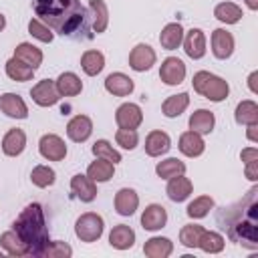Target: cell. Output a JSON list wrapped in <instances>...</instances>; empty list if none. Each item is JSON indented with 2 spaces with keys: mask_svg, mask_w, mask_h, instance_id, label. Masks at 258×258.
I'll use <instances>...</instances> for the list:
<instances>
[{
  "mask_svg": "<svg viewBox=\"0 0 258 258\" xmlns=\"http://www.w3.org/2000/svg\"><path fill=\"white\" fill-rule=\"evenodd\" d=\"M32 10L52 32L75 40L93 38L91 14L81 4V0H34Z\"/></svg>",
  "mask_w": 258,
  "mask_h": 258,
  "instance_id": "obj_1",
  "label": "cell"
},
{
  "mask_svg": "<svg viewBox=\"0 0 258 258\" xmlns=\"http://www.w3.org/2000/svg\"><path fill=\"white\" fill-rule=\"evenodd\" d=\"M216 222L232 242L258 250V187L254 185L240 202L224 206L216 214Z\"/></svg>",
  "mask_w": 258,
  "mask_h": 258,
  "instance_id": "obj_2",
  "label": "cell"
},
{
  "mask_svg": "<svg viewBox=\"0 0 258 258\" xmlns=\"http://www.w3.org/2000/svg\"><path fill=\"white\" fill-rule=\"evenodd\" d=\"M12 230L20 236L24 242L28 256H42L44 248L48 246V226L44 218V210L40 204H30L26 206L20 216L14 220Z\"/></svg>",
  "mask_w": 258,
  "mask_h": 258,
  "instance_id": "obj_3",
  "label": "cell"
},
{
  "mask_svg": "<svg viewBox=\"0 0 258 258\" xmlns=\"http://www.w3.org/2000/svg\"><path fill=\"white\" fill-rule=\"evenodd\" d=\"M191 85H194V91L198 95H202V97H206V99H210L214 103L224 101L228 97V93H230L228 83L222 77L212 75L208 71H198L194 75V79H191Z\"/></svg>",
  "mask_w": 258,
  "mask_h": 258,
  "instance_id": "obj_4",
  "label": "cell"
},
{
  "mask_svg": "<svg viewBox=\"0 0 258 258\" xmlns=\"http://www.w3.org/2000/svg\"><path fill=\"white\" fill-rule=\"evenodd\" d=\"M103 230H105V222L95 212L81 214L75 222V234L81 242H97L103 236Z\"/></svg>",
  "mask_w": 258,
  "mask_h": 258,
  "instance_id": "obj_5",
  "label": "cell"
},
{
  "mask_svg": "<svg viewBox=\"0 0 258 258\" xmlns=\"http://www.w3.org/2000/svg\"><path fill=\"white\" fill-rule=\"evenodd\" d=\"M38 151H40V155H42L44 159H48V161H62L64 155H67V145H64V141H62L58 135L46 133V135H42L40 141H38Z\"/></svg>",
  "mask_w": 258,
  "mask_h": 258,
  "instance_id": "obj_6",
  "label": "cell"
},
{
  "mask_svg": "<svg viewBox=\"0 0 258 258\" xmlns=\"http://www.w3.org/2000/svg\"><path fill=\"white\" fill-rule=\"evenodd\" d=\"M159 79L165 85H169V87L183 83V79H185V64H183V60H179L177 56H167L161 62V67H159Z\"/></svg>",
  "mask_w": 258,
  "mask_h": 258,
  "instance_id": "obj_7",
  "label": "cell"
},
{
  "mask_svg": "<svg viewBox=\"0 0 258 258\" xmlns=\"http://www.w3.org/2000/svg\"><path fill=\"white\" fill-rule=\"evenodd\" d=\"M30 97H32V101H34L36 105H40V107L56 105V103H58V99H60V95H58V91H56L54 81H48V79L38 81V83L30 89Z\"/></svg>",
  "mask_w": 258,
  "mask_h": 258,
  "instance_id": "obj_8",
  "label": "cell"
},
{
  "mask_svg": "<svg viewBox=\"0 0 258 258\" xmlns=\"http://www.w3.org/2000/svg\"><path fill=\"white\" fill-rule=\"evenodd\" d=\"M115 121L121 129H137L143 121V111L135 103H123L115 111Z\"/></svg>",
  "mask_w": 258,
  "mask_h": 258,
  "instance_id": "obj_9",
  "label": "cell"
},
{
  "mask_svg": "<svg viewBox=\"0 0 258 258\" xmlns=\"http://www.w3.org/2000/svg\"><path fill=\"white\" fill-rule=\"evenodd\" d=\"M153 64H155V50H153L149 44L141 42V44H137V46L129 52V67H131L133 71L145 73V71H149Z\"/></svg>",
  "mask_w": 258,
  "mask_h": 258,
  "instance_id": "obj_10",
  "label": "cell"
},
{
  "mask_svg": "<svg viewBox=\"0 0 258 258\" xmlns=\"http://www.w3.org/2000/svg\"><path fill=\"white\" fill-rule=\"evenodd\" d=\"M212 52L220 60L230 58L232 52H234V36H232V32H228L224 28H216L212 32Z\"/></svg>",
  "mask_w": 258,
  "mask_h": 258,
  "instance_id": "obj_11",
  "label": "cell"
},
{
  "mask_svg": "<svg viewBox=\"0 0 258 258\" xmlns=\"http://www.w3.org/2000/svg\"><path fill=\"white\" fill-rule=\"evenodd\" d=\"M0 111L12 119H26L28 117V107L24 99L16 93H4L0 97Z\"/></svg>",
  "mask_w": 258,
  "mask_h": 258,
  "instance_id": "obj_12",
  "label": "cell"
},
{
  "mask_svg": "<svg viewBox=\"0 0 258 258\" xmlns=\"http://www.w3.org/2000/svg\"><path fill=\"white\" fill-rule=\"evenodd\" d=\"M93 133V121L87 115H75L67 125V135L75 143H83Z\"/></svg>",
  "mask_w": 258,
  "mask_h": 258,
  "instance_id": "obj_13",
  "label": "cell"
},
{
  "mask_svg": "<svg viewBox=\"0 0 258 258\" xmlns=\"http://www.w3.org/2000/svg\"><path fill=\"white\" fill-rule=\"evenodd\" d=\"M167 224V212L161 204H149L141 214V226L149 232L161 230Z\"/></svg>",
  "mask_w": 258,
  "mask_h": 258,
  "instance_id": "obj_14",
  "label": "cell"
},
{
  "mask_svg": "<svg viewBox=\"0 0 258 258\" xmlns=\"http://www.w3.org/2000/svg\"><path fill=\"white\" fill-rule=\"evenodd\" d=\"M181 42H183V50L189 58L198 60L206 54V34H204V30H200V28L187 30V34L183 36Z\"/></svg>",
  "mask_w": 258,
  "mask_h": 258,
  "instance_id": "obj_15",
  "label": "cell"
},
{
  "mask_svg": "<svg viewBox=\"0 0 258 258\" xmlns=\"http://www.w3.org/2000/svg\"><path fill=\"white\" fill-rule=\"evenodd\" d=\"M169 147H171V139H169V135H167L165 131H161V129H155V131H151V133L145 137V153H147L149 157H159V155L167 153Z\"/></svg>",
  "mask_w": 258,
  "mask_h": 258,
  "instance_id": "obj_16",
  "label": "cell"
},
{
  "mask_svg": "<svg viewBox=\"0 0 258 258\" xmlns=\"http://www.w3.org/2000/svg\"><path fill=\"white\" fill-rule=\"evenodd\" d=\"M105 89H107V93H111L115 97H127L133 93L135 85H133L131 77H127L123 73H111L105 79Z\"/></svg>",
  "mask_w": 258,
  "mask_h": 258,
  "instance_id": "obj_17",
  "label": "cell"
},
{
  "mask_svg": "<svg viewBox=\"0 0 258 258\" xmlns=\"http://www.w3.org/2000/svg\"><path fill=\"white\" fill-rule=\"evenodd\" d=\"M71 189H73V194H75L81 202H87V204L97 198V185H95V181H93L89 175H83V173L73 175V179H71Z\"/></svg>",
  "mask_w": 258,
  "mask_h": 258,
  "instance_id": "obj_18",
  "label": "cell"
},
{
  "mask_svg": "<svg viewBox=\"0 0 258 258\" xmlns=\"http://www.w3.org/2000/svg\"><path fill=\"white\" fill-rule=\"evenodd\" d=\"M139 206V196L131 187H121L115 194V210L119 216H133Z\"/></svg>",
  "mask_w": 258,
  "mask_h": 258,
  "instance_id": "obj_19",
  "label": "cell"
},
{
  "mask_svg": "<svg viewBox=\"0 0 258 258\" xmlns=\"http://www.w3.org/2000/svg\"><path fill=\"white\" fill-rule=\"evenodd\" d=\"M191 189H194L191 181L187 177H183V173H181V175L169 177V183L165 187V194H167V198L171 202H177L179 204V202H185L191 196Z\"/></svg>",
  "mask_w": 258,
  "mask_h": 258,
  "instance_id": "obj_20",
  "label": "cell"
},
{
  "mask_svg": "<svg viewBox=\"0 0 258 258\" xmlns=\"http://www.w3.org/2000/svg\"><path fill=\"white\" fill-rule=\"evenodd\" d=\"M177 147H179V151H181L183 155H187V157H198V155L204 153L206 143H204V139H202L200 133H196V131L189 129V131H185V133L179 135Z\"/></svg>",
  "mask_w": 258,
  "mask_h": 258,
  "instance_id": "obj_21",
  "label": "cell"
},
{
  "mask_svg": "<svg viewBox=\"0 0 258 258\" xmlns=\"http://www.w3.org/2000/svg\"><path fill=\"white\" fill-rule=\"evenodd\" d=\"M89 14H91V28L93 32H105L109 24V10L103 0H89Z\"/></svg>",
  "mask_w": 258,
  "mask_h": 258,
  "instance_id": "obj_22",
  "label": "cell"
},
{
  "mask_svg": "<svg viewBox=\"0 0 258 258\" xmlns=\"http://www.w3.org/2000/svg\"><path fill=\"white\" fill-rule=\"evenodd\" d=\"M109 244L117 250H129L135 244V232L127 224H119L109 234Z\"/></svg>",
  "mask_w": 258,
  "mask_h": 258,
  "instance_id": "obj_23",
  "label": "cell"
},
{
  "mask_svg": "<svg viewBox=\"0 0 258 258\" xmlns=\"http://www.w3.org/2000/svg\"><path fill=\"white\" fill-rule=\"evenodd\" d=\"M214 125H216V117L208 109H198L189 117V129L196 131V133H200V135L212 133L214 131Z\"/></svg>",
  "mask_w": 258,
  "mask_h": 258,
  "instance_id": "obj_24",
  "label": "cell"
},
{
  "mask_svg": "<svg viewBox=\"0 0 258 258\" xmlns=\"http://www.w3.org/2000/svg\"><path fill=\"white\" fill-rule=\"evenodd\" d=\"M24 147H26V135L22 129H16V127L10 129L2 139V151L10 157L20 155L24 151Z\"/></svg>",
  "mask_w": 258,
  "mask_h": 258,
  "instance_id": "obj_25",
  "label": "cell"
},
{
  "mask_svg": "<svg viewBox=\"0 0 258 258\" xmlns=\"http://www.w3.org/2000/svg\"><path fill=\"white\" fill-rule=\"evenodd\" d=\"M183 40V28L179 22H169L163 26L161 34H159V42L165 50H175Z\"/></svg>",
  "mask_w": 258,
  "mask_h": 258,
  "instance_id": "obj_26",
  "label": "cell"
},
{
  "mask_svg": "<svg viewBox=\"0 0 258 258\" xmlns=\"http://www.w3.org/2000/svg\"><path fill=\"white\" fill-rule=\"evenodd\" d=\"M54 85H56V91H58L60 97H75V95H79L83 91V83H81V79L75 73H62V75H58V79L54 81Z\"/></svg>",
  "mask_w": 258,
  "mask_h": 258,
  "instance_id": "obj_27",
  "label": "cell"
},
{
  "mask_svg": "<svg viewBox=\"0 0 258 258\" xmlns=\"http://www.w3.org/2000/svg\"><path fill=\"white\" fill-rule=\"evenodd\" d=\"M143 252H145V256H149V258H167V256L173 252V242H171L169 238H159V236H155V238H149V240L145 242Z\"/></svg>",
  "mask_w": 258,
  "mask_h": 258,
  "instance_id": "obj_28",
  "label": "cell"
},
{
  "mask_svg": "<svg viewBox=\"0 0 258 258\" xmlns=\"http://www.w3.org/2000/svg\"><path fill=\"white\" fill-rule=\"evenodd\" d=\"M14 56L20 58L22 62H26L28 67H32L34 71L42 64V50L36 48L34 44H30V42H20V44L14 48Z\"/></svg>",
  "mask_w": 258,
  "mask_h": 258,
  "instance_id": "obj_29",
  "label": "cell"
},
{
  "mask_svg": "<svg viewBox=\"0 0 258 258\" xmlns=\"http://www.w3.org/2000/svg\"><path fill=\"white\" fill-rule=\"evenodd\" d=\"M189 105V95L187 93H179V95H171L163 101L161 105V113L167 117V119H173V117H179Z\"/></svg>",
  "mask_w": 258,
  "mask_h": 258,
  "instance_id": "obj_30",
  "label": "cell"
},
{
  "mask_svg": "<svg viewBox=\"0 0 258 258\" xmlns=\"http://www.w3.org/2000/svg\"><path fill=\"white\" fill-rule=\"evenodd\" d=\"M6 75H8L12 81H16V83H24V81H30V79H32L34 69L28 67L26 62H22L20 58L12 56V58L6 60Z\"/></svg>",
  "mask_w": 258,
  "mask_h": 258,
  "instance_id": "obj_31",
  "label": "cell"
},
{
  "mask_svg": "<svg viewBox=\"0 0 258 258\" xmlns=\"http://www.w3.org/2000/svg\"><path fill=\"white\" fill-rule=\"evenodd\" d=\"M105 67V56L101 50H85L81 56V69L85 71V75L95 77L103 71Z\"/></svg>",
  "mask_w": 258,
  "mask_h": 258,
  "instance_id": "obj_32",
  "label": "cell"
},
{
  "mask_svg": "<svg viewBox=\"0 0 258 258\" xmlns=\"http://www.w3.org/2000/svg\"><path fill=\"white\" fill-rule=\"evenodd\" d=\"M115 173V163L107 161V159H101L97 157L89 167H87V175L93 179V181H109Z\"/></svg>",
  "mask_w": 258,
  "mask_h": 258,
  "instance_id": "obj_33",
  "label": "cell"
},
{
  "mask_svg": "<svg viewBox=\"0 0 258 258\" xmlns=\"http://www.w3.org/2000/svg\"><path fill=\"white\" fill-rule=\"evenodd\" d=\"M214 16L224 22V24H236L244 14H242V8L234 2H220L216 8H214Z\"/></svg>",
  "mask_w": 258,
  "mask_h": 258,
  "instance_id": "obj_34",
  "label": "cell"
},
{
  "mask_svg": "<svg viewBox=\"0 0 258 258\" xmlns=\"http://www.w3.org/2000/svg\"><path fill=\"white\" fill-rule=\"evenodd\" d=\"M0 246L10 254V256H28V250L24 246V242L20 240V236L10 230V232H4L0 236Z\"/></svg>",
  "mask_w": 258,
  "mask_h": 258,
  "instance_id": "obj_35",
  "label": "cell"
},
{
  "mask_svg": "<svg viewBox=\"0 0 258 258\" xmlns=\"http://www.w3.org/2000/svg\"><path fill=\"white\" fill-rule=\"evenodd\" d=\"M155 173L161 179H169V177H175V175L185 173V163L179 161L177 157H167V159H163V161H159L155 165Z\"/></svg>",
  "mask_w": 258,
  "mask_h": 258,
  "instance_id": "obj_36",
  "label": "cell"
},
{
  "mask_svg": "<svg viewBox=\"0 0 258 258\" xmlns=\"http://www.w3.org/2000/svg\"><path fill=\"white\" fill-rule=\"evenodd\" d=\"M224 236L218 234V232H212V230H204V234L200 236V242H198V248H202L204 252L208 254H218L224 250Z\"/></svg>",
  "mask_w": 258,
  "mask_h": 258,
  "instance_id": "obj_37",
  "label": "cell"
},
{
  "mask_svg": "<svg viewBox=\"0 0 258 258\" xmlns=\"http://www.w3.org/2000/svg\"><path fill=\"white\" fill-rule=\"evenodd\" d=\"M236 123L238 125H250V123H258V105L254 101H242L236 107Z\"/></svg>",
  "mask_w": 258,
  "mask_h": 258,
  "instance_id": "obj_38",
  "label": "cell"
},
{
  "mask_svg": "<svg viewBox=\"0 0 258 258\" xmlns=\"http://www.w3.org/2000/svg\"><path fill=\"white\" fill-rule=\"evenodd\" d=\"M204 230L206 228L200 224H185L179 230V242L185 248H198V242H200V236L204 234Z\"/></svg>",
  "mask_w": 258,
  "mask_h": 258,
  "instance_id": "obj_39",
  "label": "cell"
},
{
  "mask_svg": "<svg viewBox=\"0 0 258 258\" xmlns=\"http://www.w3.org/2000/svg\"><path fill=\"white\" fill-rule=\"evenodd\" d=\"M93 155L95 157H101V159H107L111 163H119L121 161V153L107 139H99V141L93 143Z\"/></svg>",
  "mask_w": 258,
  "mask_h": 258,
  "instance_id": "obj_40",
  "label": "cell"
},
{
  "mask_svg": "<svg viewBox=\"0 0 258 258\" xmlns=\"http://www.w3.org/2000/svg\"><path fill=\"white\" fill-rule=\"evenodd\" d=\"M30 179H32V183H34L36 187H48V185L54 183L56 173H54V169L48 167V165H36V167L30 171Z\"/></svg>",
  "mask_w": 258,
  "mask_h": 258,
  "instance_id": "obj_41",
  "label": "cell"
},
{
  "mask_svg": "<svg viewBox=\"0 0 258 258\" xmlns=\"http://www.w3.org/2000/svg\"><path fill=\"white\" fill-rule=\"evenodd\" d=\"M210 210H214V200L210 198V196H200V198H196L189 206H187V216L189 218H206L208 214H210Z\"/></svg>",
  "mask_w": 258,
  "mask_h": 258,
  "instance_id": "obj_42",
  "label": "cell"
},
{
  "mask_svg": "<svg viewBox=\"0 0 258 258\" xmlns=\"http://www.w3.org/2000/svg\"><path fill=\"white\" fill-rule=\"evenodd\" d=\"M28 32H30L34 38H38L40 42H52V38H54V32H52L44 22H40L38 18H32V20L28 22Z\"/></svg>",
  "mask_w": 258,
  "mask_h": 258,
  "instance_id": "obj_43",
  "label": "cell"
},
{
  "mask_svg": "<svg viewBox=\"0 0 258 258\" xmlns=\"http://www.w3.org/2000/svg\"><path fill=\"white\" fill-rule=\"evenodd\" d=\"M115 141H117V145H121L123 149H135L137 147V143H139V135H137V131L135 129H117V133H115Z\"/></svg>",
  "mask_w": 258,
  "mask_h": 258,
  "instance_id": "obj_44",
  "label": "cell"
},
{
  "mask_svg": "<svg viewBox=\"0 0 258 258\" xmlns=\"http://www.w3.org/2000/svg\"><path fill=\"white\" fill-rule=\"evenodd\" d=\"M42 256L44 258H69L73 256V248L67 242H48Z\"/></svg>",
  "mask_w": 258,
  "mask_h": 258,
  "instance_id": "obj_45",
  "label": "cell"
},
{
  "mask_svg": "<svg viewBox=\"0 0 258 258\" xmlns=\"http://www.w3.org/2000/svg\"><path fill=\"white\" fill-rule=\"evenodd\" d=\"M246 177H248L250 181H256V179H258V159L246 163Z\"/></svg>",
  "mask_w": 258,
  "mask_h": 258,
  "instance_id": "obj_46",
  "label": "cell"
},
{
  "mask_svg": "<svg viewBox=\"0 0 258 258\" xmlns=\"http://www.w3.org/2000/svg\"><path fill=\"white\" fill-rule=\"evenodd\" d=\"M242 161L244 163H248V161H254V159H258V149L256 147H246V149H242Z\"/></svg>",
  "mask_w": 258,
  "mask_h": 258,
  "instance_id": "obj_47",
  "label": "cell"
},
{
  "mask_svg": "<svg viewBox=\"0 0 258 258\" xmlns=\"http://www.w3.org/2000/svg\"><path fill=\"white\" fill-rule=\"evenodd\" d=\"M256 79H258V73L254 71V73L248 77V87H250V91H252V93H258V87H256Z\"/></svg>",
  "mask_w": 258,
  "mask_h": 258,
  "instance_id": "obj_48",
  "label": "cell"
},
{
  "mask_svg": "<svg viewBox=\"0 0 258 258\" xmlns=\"http://www.w3.org/2000/svg\"><path fill=\"white\" fill-rule=\"evenodd\" d=\"M256 129H258V123H250V125H248V139H250V141H258Z\"/></svg>",
  "mask_w": 258,
  "mask_h": 258,
  "instance_id": "obj_49",
  "label": "cell"
},
{
  "mask_svg": "<svg viewBox=\"0 0 258 258\" xmlns=\"http://www.w3.org/2000/svg\"><path fill=\"white\" fill-rule=\"evenodd\" d=\"M246 6H248L250 10H256V8H258V0H246Z\"/></svg>",
  "mask_w": 258,
  "mask_h": 258,
  "instance_id": "obj_50",
  "label": "cell"
},
{
  "mask_svg": "<svg viewBox=\"0 0 258 258\" xmlns=\"http://www.w3.org/2000/svg\"><path fill=\"white\" fill-rule=\"evenodd\" d=\"M4 26H6V16H4L2 12H0V32L4 30Z\"/></svg>",
  "mask_w": 258,
  "mask_h": 258,
  "instance_id": "obj_51",
  "label": "cell"
},
{
  "mask_svg": "<svg viewBox=\"0 0 258 258\" xmlns=\"http://www.w3.org/2000/svg\"><path fill=\"white\" fill-rule=\"evenodd\" d=\"M0 258H2V252H0Z\"/></svg>",
  "mask_w": 258,
  "mask_h": 258,
  "instance_id": "obj_52",
  "label": "cell"
}]
</instances>
